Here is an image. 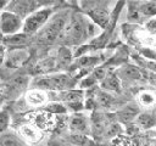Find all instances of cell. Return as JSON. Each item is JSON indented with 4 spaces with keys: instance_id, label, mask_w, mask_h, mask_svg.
Wrapping results in <instances>:
<instances>
[{
    "instance_id": "5bb4252c",
    "label": "cell",
    "mask_w": 156,
    "mask_h": 146,
    "mask_svg": "<svg viewBox=\"0 0 156 146\" xmlns=\"http://www.w3.org/2000/svg\"><path fill=\"white\" fill-rule=\"evenodd\" d=\"M134 124L141 129H151L156 125V112L152 111H144L134 120Z\"/></svg>"
},
{
    "instance_id": "ac0fdd59",
    "label": "cell",
    "mask_w": 156,
    "mask_h": 146,
    "mask_svg": "<svg viewBox=\"0 0 156 146\" xmlns=\"http://www.w3.org/2000/svg\"><path fill=\"white\" fill-rule=\"evenodd\" d=\"M0 146H28L17 133L7 130L0 135Z\"/></svg>"
},
{
    "instance_id": "ba28073f",
    "label": "cell",
    "mask_w": 156,
    "mask_h": 146,
    "mask_svg": "<svg viewBox=\"0 0 156 146\" xmlns=\"http://www.w3.org/2000/svg\"><path fill=\"white\" fill-rule=\"evenodd\" d=\"M67 129L69 130V134L90 135V117L83 112L72 113L67 119Z\"/></svg>"
},
{
    "instance_id": "4fadbf2b",
    "label": "cell",
    "mask_w": 156,
    "mask_h": 146,
    "mask_svg": "<svg viewBox=\"0 0 156 146\" xmlns=\"http://www.w3.org/2000/svg\"><path fill=\"white\" fill-rule=\"evenodd\" d=\"M100 89L110 92V94H118L122 90V82L118 78L117 73L113 71H110L107 73V75L104 78V80L100 83Z\"/></svg>"
},
{
    "instance_id": "7a4b0ae2",
    "label": "cell",
    "mask_w": 156,
    "mask_h": 146,
    "mask_svg": "<svg viewBox=\"0 0 156 146\" xmlns=\"http://www.w3.org/2000/svg\"><path fill=\"white\" fill-rule=\"evenodd\" d=\"M67 45H82L88 36V17L83 13H72L61 34Z\"/></svg>"
},
{
    "instance_id": "e0dca14e",
    "label": "cell",
    "mask_w": 156,
    "mask_h": 146,
    "mask_svg": "<svg viewBox=\"0 0 156 146\" xmlns=\"http://www.w3.org/2000/svg\"><path fill=\"white\" fill-rule=\"evenodd\" d=\"M55 57H56V62H57V68H65V67H69L72 64V61L74 58V54H72L69 47L61 46L57 50Z\"/></svg>"
},
{
    "instance_id": "2e32d148",
    "label": "cell",
    "mask_w": 156,
    "mask_h": 146,
    "mask_svg": "<svg viewBox=\"0 0 156 146\" xmlns=\"http://www.w3.org/2000/svg\"><path fill=\"white\" fill-rule=\"evenodd\" d=\"M136 103L141 108L150 109L156 105V92L152 90H141L136 95Z\"/></svg>"
},
{
    "instance_id": "5b68a950",
    "label": "cell",
    "mask_w": 156,
    "mask_h": 146,
    "mask_svg": "<svg viewBox=\"0 0 156 146\" xmlns=\"http://www.w3.org/2000/svg\"><path fill=\"white\" fill-rule=\"evenodd\" d=\"M68 19H69V15L67 12L62 11L58 13H54V16L46 23V26L40 30L39 33L40 40L44 43H52L56 39H60Z\"/></svg>"
},
{
    "instance_id": "44dd1931",
    "label": "cell",
    "mask_w": 156,
    "mask_h": 146,
    "mask_svg": "<svg viewBox=\"0 0 156 146\" xmlns=\"http://www.w3.org/2000/svg\"><path fill=\"white\" fill-rule=\"evenodd\" d=\"M68 141H69V145L72 146H93L94 145V141L89 137V135L69 134Z\"/></svg>"
},
{
    "instance_id": "603a6c76",
    "label": "cell",
    "mask_w": 156,
    "mask_h": 146,
    "mask_svg": "<svg viewBox=\"0 0 156 146\" xmlns=\"http://www.w3.org/2000/svg\"><path fill=\"white\" fill-rule=\"evenodd\" d=\"M11 124V116L5 108H0V135L9 130Z\"/></svg>"
},
{
    "instance_id": "9a60e30c",
    "label": "cell",
    "mask_w": 156,
    "mask_h": 146,
    "mask_svg": "<svg viewBox=\"0 0 156 146\" xmlns=\"http://www.w3.org/2000/svg\"><path fill=\"white\" fill-rule=\"evenodd\" d=\"M136 5L144 23L156 17V1H136Z\"/></svg>"
},
{
    "instance_id": "484cf974",
    "label": "cell",
    "mask_w": 156,
    "mask_h": 146,
    "mask_svg": "<svg viewBox=\"0 0 156 146\" xmlns=\"http://www.w3.org/2000/svg\"><path fill=\"white\" fill-rule=\"evenodd\" d=\"M9 4H10V1H0V10L1 11L6 10L7 6H9Z\"/></svg>"
},
{
    "instance_id": "7c38bea8",
    "label": "cell",
    "mask_w": 156,
    "mask_h": 146,
    "mask_svg": "<svg viewBox=\"0 0 156 146\" xmlns=\"http://www.w3.org/2000/svg\"><path fill=\"white\" fill-rule=\"evenodd\" d=\"M118 78L121 79V82H134V80H139L143 78V73L139 69V67L134 66V64H122L117 71H116Z\"/></svg>"
},
{
    "instance_id": "30bf717a",
    "label": "cell",
    "mask_w": 156,
    "mask_h": 146,
    "mask_svg": "<svg viewBox=\"0 0 156 146\" xmlns=\"http://www.w3.org/2000/svg\"><path fill=\"white\" fill-rule=\"evenodd\" d=\"M24 103L28 107L32 108H44L50 101V96L48 91L40 90V89H35V88H30L24 92Z\"/></svg>"
},
{
    "instance_id": "8992f818",
    "label": "cell",
    "mask_w": 156,
    "mask_h": 146,
    "mask_svg": "<svg viewBox=\"0 0 156 146\" xmlns=\"http://www.w3.org/2000/svg\"><path fill=\"white\" fill-rule=\"evenodd\" d=\"M23 18L9 10L0 12V33L4 35L13 36L20 34V32H23Z\"/></svg>"
},
{
    "instance_id": "3957f363",
    "label": "cell",
    "mask_w": 156,
    "mask_h": 146,
    "mask_svg": "<svg viewBox=\"0 0 156 146\" xmlns=\"http://www.w3.org/2000/svg\"><path fill=\"white\" fill-rule=\"evenodd\" d=\"M79 6L84 15L96 23L101 29H105L111 19L112 11L108 9V2L102 1H84L79 2Z\"/></svg>"
},
{
    "instance_id": "52a82bcc",
    "label": "cell",
    "mask_w": 156,
    "mask_h": 146,
    "mask_svg": "<svg viewBox=\"0 0 156 146\" xmlns=\"http://www.w3.org/2000/svg\"><path fill=\"white\" fill-rule=\"evenodd\" d=\"M51 2H40V1H32V0H16V1H10L9 6L6 10L16 13L21 18L26 19L30 13L34 11L50 5Z\"/></svg>"
},
{
    "instance_id": "d6986e66",
    "label": "cell",
    "mask_w": 156,
    "mask_h": 146,
    "mask_svg": "<svg viewBox=\"0 0 156 146\" xmlns=\"http://www.w3.org/2000/svg\"><path fill=\"white\" fill-rule=\"evenodd\" d=\"M28 58V52L24 51V50H17V51H13L9 55V58H7V66H11V67H18L21 66L26 60Z\"/></svg>"
},
{
    "instance_id": "277c9868",
    "label": "cell",
    "mask_w": 156,
    "mask_h": 146,
    "mask_svg": "<svg viewBox=\"0 0 156 146\" xmlns=\"http://www.w3.org/2000/svg\"><path fill=\"white\" fill-rule=\"evenodd\" d=\"M54 13H55V7L52 2L48 6H44L34 11L24 19L23 33L27 35H30V34L40 32L46 26V23L50 21V18L54 16Z\"/></svg>"
},
{
    "instance_id": "d4e9b609",
    "label": "cell",
    "mask_w": 156,
    "mask_h": 146,
    "mask_svg": "<svg viewBox=\"0 0 156 146\" xmlns=\"http://www.w3.org/2000/svg\"><path fill=\"white\" fill-rule=\"evenodd\" d=\"M46 146H69L68 144H66L63 140H61V139H50L49 141H48V145Z\"/></svg>"
},
{
    "instance_id": "7402d4cb",
    "label": "cell",
    "mask_w": 156,
    "mask_h": 146,
    "mask_svg": "<svg viewBox=\"0 0 156 146\" xmlns=\"http://www.w3.org/2000/svg\"><path fill=\"white\" fill-rule=\"evenodd\" d=\"M27 79L24 77H18L16 78L15 80L11 82V84H9V88H10V94L12 95H18L21 91L24 90V88L27 86Z\"/></svg>"
},
{
    "instance_id": "cb8c5ba5",
    "label": "cell",
    "mask_w": 156,
    "mask_h": 146,
    "mask_svg": "<svg viewBox=\"0 0 156 146\" xmlns=\"http://www.w3.org/2000/svg\"><path fill=\"white\" fill-rule=\"evenodd\" d=\"M145 30L150 34V35H155L156 36V17L149 19L146 23H144Z\"/></svg>"
},
{
    "instance_id": "8fae6325",
    "label": "cell",
    "mask_w": 156,
    "mask_h": 146,
    "mask_svg": "<svg viewBox=\"0 0 156 146\" xmlns=\"http://www.w3.org/2000/svg\"><path fill=\"white\" fill-rule=\"evenodd\" d=\"M140 112H141L140 107L136 102H129L116 112V119L118 120L119 124L123 123V124L129 125L132 122L134 123V120L140 114Z\"/></svg>"
},
{
    "instance_id": "6da1fadb",
    "label": "cell",
    "mask_w": 156,
    "mask_h": 146,
    "mask_svg": "<svg viewBox=\"0 0 156 146\" xmlns=\"http://www.w3.org/2000/svg\"><path fill=\"white\" fill-rule=\"evenodd\" d=\"M76 84H78V80L65 72H54L45 75H38L30 83L32 88L48 92H58L74 89Z\"/></svg>"
},
{
    "instance_id": "ffe728a7",
    "label": "cell",
    "mask_w": 156,
    "mask_h": 146,
    "mask_svg": "<svg viewBox=\"0 0 156 146\" xmlns=\"http://www.w3.org/2000/svg\"><path fill=\"white\" fill-rule=\"evenodd\" d=\"M43 109L52 116H63V114L68 113L67 107L62 102H58V101H50Z\"/></svg>"
},
{
    "instance_id": "4316f807",
    "label": "cell",
    "mask_w": 156,
    "mask_h": 146,
    "mask_svg": "<svg viewBox=\"0 0 156 146\" xmlns=\"http://www.w3.org/2000/svg\"><path fill=\"white\" fill-rule=\"evenodd\" d=\"M32 146H40V145H39V144H38V145H32Z\"/></svg>"
},
{
    "instance_id": "9c48e42d",
    "label": "cell",
    "mask_w": 156,
    "mask_h": 146,
    "mask_svg": "<svg viewBox=\"0 0 156 146\" xmlns=\"http://www.w3.org/2000/svg\"><path fill=\"white\" fill-rule=\"evenodd\" d=\"M17 134L28 146L38 145L44 137V131H41L38 127L29 122L21 124L17 129Z\"/></svg>"
}]
</instances>
